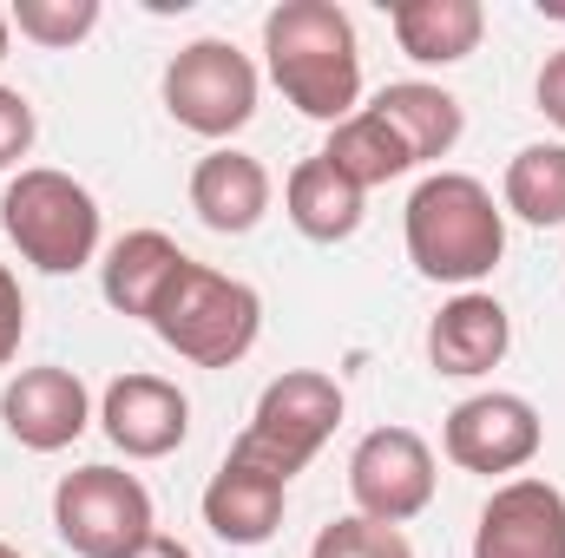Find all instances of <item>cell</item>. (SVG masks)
<instances>
[{
	"instance_id": "cell-1",
	"label": "cell",
	"mask_w": 565,
	"mask_h": 558,
	"mask_svg": "<svg viewBox=\"0 0 565 558\" xmlns=\"http://www.w3.org/2000/svg\"><path fill=\"white\" fill-rule=\"evenodd\" d=\"M264 53L277 93L322 126H342L362 112V46L355 20L335 0H282L264 20Z\"/></svg>"
},
{
	"instance_id": "cell-2",
	"label": "cell",
	"mask_w": 565,
	"mask_h": 558,
	"mask_svg": "<svg viewBox=\"0 0 565 558\" xmlns=\"http://www.w3.org/2000/svg\"><path fill=\"white\" fill-rule=\"evenodd\" d=\"M408 264L427 282H480L507 257V211L467 171H427L408 197Z\"/></svg>"
},
{
	"instance_id": "cell-3",
	"label": "cell",
	"mask_w": 565,
	"mask_h": 558,
	"mask_svg": "<svg viewBox=\"0 0 565 558\" xmlns=\"http://www.w3.org/2000/svg\"><path fill=\"white\" fill-rule=\"evenodd\" d=\"M151 335L198 368H237L264 335V296L250 282L184 257V270L164 282L151 309Z\"/></svg>"
},
{
	"instance_id": "cell-4",
	"label": "cell",
	"mask_w": 565,
	"mask_h": 558,
	"mask_svg": "<svg viewBox=\"0 0 565 558\" xmlns=\"http://www.w3.org/2000/svg\"><path fill=\"white\" fill-rule=\"evenodd\" d=\"M0 230L7 244L46 270V277H73L99 257V197L53 164H26L20 178H7L0 191Z\"/></svg>"
},
{
	"instance_id": "cell-5",
	"label": "cell",
	"mask_w": 565,
	"mask_h": 558,
	"mask_svg": "<svg viewBox=\"0 0 565 558\" xmlns=\"http://www.w3.org/2000/svg\"><path fill=\"white\" fill-rule=\"evenodd\" d=\"M335 427H342V382L322 368H289L257 395V415L231 440V453L277 480H296Z\"/></svg>"
},
{
	"instance_id": "cell-6",
	"label": "cell",
	"mask_w": 565,
	"mask_h": 558,
	"mask_svg": "<svg viewBox=\"0 0 565 558\" xmlns=\"http://www.w3.org/2000/svg\"><path fill=\"white\" fill-rule=\"evenodd\" d=\"M53 533L73 558H126L151 539V493L139 473L79 466L53 486Z\"/></svg>"
},
{
	"instance_id": "cell-7",
	"label": "cell",
	"mask_w": 565,
	"mask_h": 558,
	"mask_svg": "<svg viewBox=\"0 0 565 558\" xmlns=\"http://www.w3.org/2000/svg\"><path fill=\"white\" fill-rule=\"evenodd\" d=\"M164 112L198 139H231L257 119V66L231 40H191L164 66Z\"/></svg>"
},
{
	"instance_id": "cell-8",
	"label": "cell",
	"mask_w": 565,
	"mask_h": 558,
	"mask_svg": "<svg viewBox=\"0 0 565 558\" xmlns=\"http://www.w3.org/2000/svg\"><path fill=\"white\" fill-rule=\"evenodd\" d=\"M434 447L415 427H375L349 453V500L375 526H408L434 506Z\"/></svg>"
},
{
	"instance_id": "cell-9",
	"label": "cell",
	"mask_w": 565,
	"mask_h": 558,
	"mask_svg": "<svg viewBox=\"0 0 565 558\" xmlns=\"http://www.w3.org/2000/svg\"><path fill=\"white\" fill-rule=\"evenodd\" d=\"M440 447H447V460H454L460 473H487V480H493V473H520V466L540 460L546 420H540V408H533L526 395L493 388V395H467V401L447 415Z\"/></svg>"
},
{
	"instance_id": "cell-10",
	"label": "cell",
	"mask_w": 565,
	"mask_h": 558,
	"mask_svg": "<svg viewBox=\"0 0 565 558\" xmlns=\"http://www.w3.org/2000/svg\"><path fill=\"white\" fill-rule=\"evenodd\" d=\"M473 558H565V493L540 473L493 486L473 526Z\"/></svg>"
},
{
	"instance_id": "cell-11",
	"label": "cell",
	"mask_w": 565,
	"mask_h": 558,
	"mask_svg": "<svg viewBox=\"0 0 565 558\" xmlns=\"http://www.w3.org/2000/svg\"><path fill=\"white\" fill-rule=\"evenodd\" d=\"M99 427L126 460H164L191 433V401L164 375H119L99 401Z\"/></svg>"
},
{
	"instance_id": "cell-12",
	"label": "cell",
	"mask_w": 565,
	"mask_h": 558,
	"mask_svg": "<svg viewBox=\"0 0 565 558\" xmlns=\"http://www.w3.org/2000/svg\"><path fill=\"white\" fill-rule=\"evenodd\" d=\"M0 420L26 453H60L86 433L93 420V395L73 368H20L0 395Z\"/></svg>"
},
{
	"instance_id": "cell-13",
	"label": "cell",
	"mask_w": 565,
	"mask_h": 558,
	"mask_svg": "<svg viewBox=\"0 0 565 558\" xmlns=\"http://www.w3.org/2000/svg\"><path fill=\"white\" fill-rule=\"evenodd\" d=\"M513 348V315L480 296V289H460L454 302H440V315L427 322V362L434 375H454V382H473L487 368H500Z\"/></svg>"
},
{
	"instance_id": "cell-14",
	"label": "cell",
	"mask_w": 565,
	"mask_h": 558,
	"mask_svg": "<svg viewBox=\"0 0 565 558\" xmlns=\"http://www.w3.org/2000/svg\"><path fill=\"white\" fill-rule=\"evenodd\" d=\"M282 500H289V480L250 466V460H237V453H224V466L204 486V526L224 546H244V552L250 546H270L277 526H282Z\"/></svg>"
},
{
	"instance_id": "cell-15",
	"label": "cell",
	"mask_w": 565,
	"mask_h": 558,
	"mask_svg": "<svg viewBox=\"0 0 565 558\" xmlns=\"http://www.w3.org/2000/svg\"><path fill=\"white\" fill-rule=\"evenodd\" d=\"M191 211H198L204 230L244 237V230H257L264 211H270V171H264L250 151L217 144V151H204L198 171H191Z\"/></svg>"
},
{
	"instance_id": "cell-16",
	"label": "cell",
	"mask_w": 565,
	"mask_h": 558,
	"mask_svg": "<svg viewBox=\"0 0 565 558\" xmlns=\"http://www.w3.org/2000/svg\"><path fill=\"white\" fill-rule=\"evenodd\" d=\"M369 112L402 139V151H408L415 164L447 158V151L460 144V132H467L460 99H454L447 86H427V79H395V86H382V93L369 99Z\"/></svg>"
},
{
	"instance_id": "cell-17",
	"label": "cell",
	"mask_w": 565,
	"mask_h": 558,
	"mask_svg": "<svg viewBox=\"0 0 565 558\" xmlns=\"http://www.w3.org/2000/svg\"><path fill=\"white\" fill-rule=\"evenodd\" d=\"M388 26H395V46L415 66H454V60L480 53L487 7L480 0H395Z\"/></svg>"
},
{
	"instance_id": "cell-18",
	"label": "cell",
	"mask_w": 565,
	"mask_h": 558,
	"mask_svg": "<svg viewBox=\"0 0 565 558\" xmlns=\"http://www.w3.org/2000/svg\"><path fill=\"white\" fill-rule=\"evenodd\" d=\"M362 197H369V191H355L322 151L302 158V164L289 171V184H282V211H289V224H296L309 244H342V237H355V230H362Z\"/></svg>"
},
{
	"instance_id": "cell-19",
	"label": "cell",
	"mask_w": 565,
	"mask_h": 558,
	"mask_svg": "<svg viewBox=\"0 0 565 558\" xmlns=\"http://www.w3.org/2000/svg\"><path fill=\"white\" fill-rule=\"evenodd\" d=\"M178 270H184V250H178L164 230H126V237L106 250V264H99V289H106V302H113L119 315L151 322L164 282L178 277Z\"/></svg>"
},
{
	"instance_id": "cell-20",
	"label": "cell",
	"mask_w": 565,
	"mask_h": 558,
	"mask_svg": "<svg viewBox=\"0 0 565 558\" xmlns=\"http://www.w3.org/2000/svg\"><path fill=\"white\" fill-rule=\"evenodd\" d=\"M322 158L355 184V191H375V184H388V178H402V171H415V158L402 151V139L362 106L355 119H342V126H329V144H322Z\"/></svg>"
},
{
	"instance_id": "cell-21",
	"label": "cell",
	"mask_w": 565,
	"mask_h": 558,
	"mask_svg": "<svg viewBox=\"0 0 565 558\" xmlns=\"http://www.w3.org/2000/svg\"><path fill=\"white\" fill-rule=\"evenodd\" d=\"M500 204L520 224H540V230L565 224V144H526V151H513Z\"/></svg>"
},
{
	"instance_id": "cell-22",
	"label": "cell",
	"mask_w": 565,
	"mask_h": 558,
	"mask_svg": "<svg viewBox=\"0 0 565 558\" xmlns=\"http://www.w3.org/2000/svg\"><path fill=\"white\" fill-rule=\"evenodd\" d=\"M7 20L20 26V40L60 53V46H79V40L99 26V0H13Z\"/></svg>"
},
{
	"instance_id": "cell-23",
	"label": "cell",
	"mask_w": 565,
	"mask_h": 558,
	"mask_svg": "<svg viewBox=\"0 0 565 558\" xmlns=\"http://www.w3.org/2000/svg\"><path fill=\"white\" fill-rule=\"evenodd\" d=\"M309 558H415V546L402 539V526H375V519L349 513V519H335V526L316 533Z\"/></svg>"
},
{
	"instance_id": "cell-24",
	"label": "cell",
	"mask_w": 565,
	"mask_h": 558,
	"mask_svg": "<svg viewBox=\"0 0 565 558\" xmlns=\"http://www.w3.org/2000/svg\"><path fill=\"white\" fill-rule=\"evenodd\" d=\"M33 106H26V93H13V86H0V171L7 164H20L26 151H33Z\"/></svg>"
},
{
	"instance_id": "cell-25",
	"label": "cell",
	"mask_w": 565,
	"mask_h": 558,
	"mask_svg": "<svg viewBox=\"0 0 565 558\" xmlns=\"http://www.w3.org/2000/svg\"><path fill=\"white\" fill-rule=\"evenodd\" d=\"M20 335H26V296H20V277L0 264V368L20 355Z\"/></svg>"
},
{
	"instance_id": "cell-26",
	"label": "cell",
	"mask_w": 565,
	"mask_h": 558,
	"mask_svg": "<svg viewBox=\"0 0 565 558\" xmlns=\"http://www.w3.org/2000/svg\"><path fill=\"white\" fill-rule=\"evenodd\" d=\"M533 99H540V112L553 119L565 132V46L559 53H546V66H540V86H533Z\"/></svg>"
},
{
	"instance_id": "cell-27",
	"label": "cell",
	"mask_w": 565,
	"mask_h": 558,
	"mask_svg": "<svg viewBox=\"0 0 565 558\" xmlns=\"http://www.w3.org/2000/svg\"><path fill=\"white\" fill-rule=\"evenodd\" d=\"M126 558H198V552H191L184 539H164V533H151V539H145V546H132Z\"/></svg>"
},
{
	"instance_id": "cell-28",
	"label": "cell",
	"mask_w": 565,
	"mask_h": 558,
	"mask_svg": "<svg viewBox=\"0 0 565 558\" xmlns=\"http://www.w3.org/2000/svg\"><path fill=\"white\" fill-rule=\"evenodd\" d=\"M7 40H13V20L0 13V60H7Z\"/></svg>"
},
{
	"instance_id": "cell-29",
	"label": "cell",
	"mask_w": 565,
	"mask_h": 558,
	"mask_svg": "<svg viewBox=\"0 0 565 558\" xmlns=\"http://www.w3.org/2000/svg\"><path fill=\"white\" fill-rule=\"evenodd\" d=\"M540 13H553V20H565V0H540Z\"/></svg>"
},
{
	"instance_id": "cell-30",
	"label": "cell",
	"mask_w": 565,
	"mask_h": 558,
	"mask_svg": "<svg viewBox=\"0 0 565 558\" xmlns=\"http://www.w3.org/2000/svg\"><path fill=\"white\" fill-rule=\"evenodd\" d=\"M0 558H26V552H13V546H0Z\"/></svg>"
}]
</instances>
